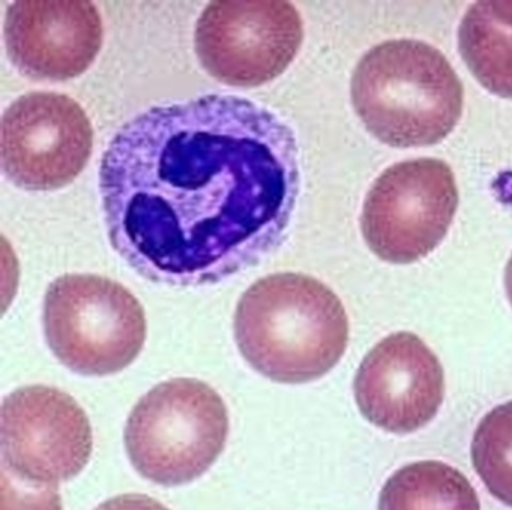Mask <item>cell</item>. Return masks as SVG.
Wrapping results in <instances>:
<instances>
[{"instance_id":"obj_17","label":"cell","mask_w":512,"mask_h":510,"mask_svg":"<svg viewBox=\"0 0 512 510\" xmlns=\"http://www.w3.org/2000/svg\"><path fill=\"white\" fill-rule=\"evenodd\" d=\"M505 290H506V294H508L509 302H511V305H512V255H511V258H509L508 264H506Z\"/></svg>"},{"instance_id":"obj_12","label":"cell","mask_w":512,"mask_h":510,"mask_svg":"<svg viewBox=\"0 0 512 510\" xmlns=\"http://www.w3.org/2000/svg\"><path fill=\"white\" fill-rule=\"evenodd\" d=\"M458 48L485 89L512 99V2L473 3L461 20Z\"/></svg>"},{"instance_id":"obj_2","label":"cell","mask_w":512,"mask_h":510,"mask_svg":"<svg viewBox=\"0 0 512 510\" xmlns=\"http://www.w3.org/2000/svg\"><path fill=\"white\" fill-rule=\"evenodd\" d=\"M235 341L259 374L284 384L328 374L349 342V318L337 294L302 273L254 282L235 312Z\"/></svg>"},{"instance_id":"obj_6","label":"cell","mask_w":512,"mask_h":510,"mask_svg":"<svg viewBox=\"0 0 512 510\" xmlns=\"http://www.w3.org/2000/svg\"><path fill=\"white\" fill-rule=\"evenodd\" d=\"M458 207L454 173L436 158L386 168L368 191L361 230L371 251L394 264L427 257L445 239Z\"/></svg>"},{"instance_id":"obj_9","label":"cell","mask_w":512,"mask_h":510,"mask_svg":"<svg viewBox=\"0 0 512 510\" xmlns=\"http://www.w3.org/2000/svg\"><path fill=\"white\" fill-rule=\"evenodd\" d=\"M94 146L91 120L61 93L32 92L8 105L0 123L5 177L28 191H53L73 182Z\"/></svg>"},{"instance_id":"obj_16","label":"cell","mask_w":512,"mask_h":510,"mask_svg":"<svg viewBox=\"0 0 512 510\" xmlns=\"http://www.w3.org/2000/svg\"><path fill=\"white\" fill-rule=\"evenodd\" d=\"M95 510H169L160 501L143 494H124L110 498Z\"/></svg>"},{"instance_id":"obj_10","label":"cell","mask_w":512,"mask_h":510,"mask_svg":"<svg viewBox=\"0 0 512 510\" xmlns=\"http://www.w3.org/2000/svg\"><path fill=\"white\" fill-rule=\"evenodd\" d=\"M362 416L392 434L424 428L445 398V374L419 336L397 332L374 345L355 377Z\"/></svg>"},{"instance_id":"obj_1","label":"cell","mask_w":512,"mask_h":510,"mask_svg":"<svg viewBox=\"0 0 512 510\" xmlns=\"http://www.w3.org/2000/svg\"><path fill=\"white\" fill-rule=\"evenodd\" d=\"M100 194L110 242L139 275L214 284L286 239L299 194L295 132L235 95L149 108L110 141Z\"/></svg>"},{"instance_id":"obj_15","label":"cell","mask_w":512,"mask_h":510,"mask_svg":"<svg viewBox=\"0 0 512 510\" xmlns=\"http://www.w3.org/2000/svg\"><path fill=\"white\" fill-rule=\"evenodd\" d=\"M2 510H62L58 486L25 482L2 468Z\"/></svg>"},{"instance_id":"obj_14","label":"cell","mask_w":512,"mask_h":510,"mask_svg":"<svg viewBox=\"0 0 512 510\" xmlns=\"http://www.w3.org/2000/svg\"><path fill=\"white\" fill-rule=\"evenodd\" d=\"M470 453L490 494L512 507V401L485 414L473 435Z\"/></svg>"},{"instance_id":"obj_4","label":"cell","mask_w":512,"mask_h":510,"mask_svg":"<svg viewBox=\"0 0 512 510\" xmlns=\"http://www.w3.org/2000/svg\"><path fill=\"white\" fill-rule=\"evenodd\" d=\"M223 398L196 378H173L149 390L125 425V449L151 482L178 486L199 479L226 446Z\"/></svg>"},{"instance_id":"obj_13","label":"cell","mask_w":512,"mask_h":510,"mask_svg":"<svg viewBox=\"0 0 512 510\" xmlns=\"http://www.w3.org/2000/svg\"><path fill=\"white\" fill-rule=\"evenodd\" d=\"M379 510H481L463 473L440 461H419L395 471L379 497Z\"/></svg>"},{"instance_id":"obj_5","label":"cell","mask_w":512,"mask_h":510,"mask_svg":"<svg viewBox=\"0 0 512 510\" xmlns=\"http://www.w3.org/2000/svg\"><path fill=\"white\" fill-rule=\"evenodd\" d=\"M43 324L53 354L86 377L130 366L148 332L137 297L119 282L89 273H68L49 285Z\"/></svg>"},{"instance_id":"obj_7","label":"cell","mask_w":512,"mask_h":510,"mask_svg":"<svg viewBox=\"0 0 512 510\" xmlns=\"http://www.w3.org/2000/svg\"><path fill=\"white\" fill-rule=\"evenodd\" d=\"M304 39L301 14L281 0L209 3L196 24V53L221 83L262 86L286 71Z\"/></svg>"},{"instance_id":"obj_8","label":"cell","mask_w":512,"mask_h":510,"mask_svg":"<svg viewBox=\"0 0 512 510\" xmlns=\"http://www.w3.org/2000/svg\"><path fill=\"white\" fill-rule=\"evenodd\" d=\"M92 449L91 422L73 396L43 384L5 396L0 410L2 468L17 479L58 486L82 473Z\"/></svg>"},{"instance_id":"obj_3","label":"cell","mask_w":512,"mask_h":510,"mask_svg":"<svg viewBox=\"0 0 512 510\" xmlns=\"http://www.w3.org/2000/svg\"><path fill=\"white\" fill-rule=\"evenodd\" d=\"M352 102L365 128L392 147H422L451 134L463 84L437 48L412 39L376 45L353 72Z\"/></svg>"},{"instance_id":"obj_11","label":"cell","mask_w":512,"mask_h":510,"mask_svg":"<svg viewBox=\"0 0 512 510\" xmlns=\"http://www.w3.org/2000/svg\"><path fill=\"white\" fill-rule=\"evenodd\" d=\"M103 38V20L92 2L19 0L7 9L8 56L32 80L79 77L94 63Z\"/></svg>"}]
</instances>
